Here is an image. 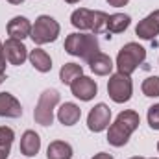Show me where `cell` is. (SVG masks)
Wrapping results in <instances>:
<instances>
[{"instance_id":"34","label":"cell","mask_w":159,"mask_h":159,"mask_svg":"<svg viewBox=\"0 0 159 159\" xmlns=\"http://www.w3.org/2000/svg\"><path fill=\"white\" fill-rule=\"evenodd\" d=\"M152 159H156V157H152Z\"/></svg>"},{"instance_id":"16","label":"cell","mask_w":159,"mask_h":159,"mask_svg":"<svg viewBox=\"0 0 159 159\" xmlns=\"http://www.w3.org/2000/svg\"><path fill=\"white\" fill-rule=\"evenodd\" d=\"M28 59L34 65V69L39 70V72H50L52 70V59H50V56L43 48H34L28 54Z\"/></svg>"},{"instance_id":"22","label":"cell","mask_w":159,"mask_h":159,"mask_svg":"<svg viewBox=\"0 0 159 159\" xmlns=\"http://www.w3.org/2000/svg\"><path fill=\"white\" fill-rule=\"evenodd\" d=\"M141 89H143L144 96H150V98L159 96V76H150V78H146L143 81Z\"/></svg>"},{"instance_id":"6","label":"cell","mask_w":159,"mask_h":159,"mask_svg":"<svg viewBox=\"0 0 159 159\" xmlns=\"http://www.w3.org/2000/svg\"><path fill=\"white\" fill-rule=\"evenodd\" d=\"M107 94L113 102L117 104H124L131 98L133 94V83H131V78L126 76V74H111V78L107 81Z\"/></svg>"},{"instance_id":"23","label":"cell","mask_w":159,"mask_h":159,"mask_svg":"<svg viewBox=\"0 0 159 159\" xmlns=\"http://www.w3.org/2000/svg\"><path fill=\"white\" fill-rule=\"evenodd\" d=\"M13 139H15V131L11 128H7V126H0V146L11 150Z\"/></svg>"},{"instance_id":"11","label":"cell","mask_w":159,"mask_h":159,"mask_svg":"<svg viewBox=\"0 0 159 159\" xmlns=\"http://www.w3.org/2000/svg\"><path fill=\"white\" fill-rule=\"evenodd\" d=\"M22 115L20 102L11 93H0V117L6 119H19Z\"/></svg>"},{"instance_id":"9","label":"cell","mask_w":159,"mask_h":159,"mask_svg":"<svg viewBox=\"0 0 159 159\" xmlns=\"http://www.w3.org/2000/svg\"><path fill=\"white\" fill-rule=\"evenodd\" d=\"M4 54H6V59L15 67H20L28 59V48L24 46V43L11 37L4 43Z\"/></svg>"},{"instance_id":"5","label":"cell","mask_w":159,"mask_h":159,"mask_svg":"<svg viewBox=\"0 0 159 159\" xmlns=\"http://www.w3.org/2000/svg\"><path fill=\"white\" fill-rule=\"evenodd\" d=\"M59 93L56 89H46L43 91L37 100V106H35V111H34V119L37 124L41 126H52L54 122V109L56 106L59 104Z\"/></svg>"},{"instance_id":"3","label":"cell","mask_w":159,"mask_h":159,"mask_svg":"<svg viewBox=\"0 0 159 159\" xmlns=\"http://www.w3.org/2000/svg\"><path fill=\"white\" fill-rule=\"evenodd\" d=\"M144 59H146V50L139 43H128V44H124L119 50L117 69H119L120 74L131 76Z\"/></svg>"},{"instance_id":"17","label":"cell","mask_w":159,"mask_h":159,"mask_svg":"<svg viewBox=\"0 0 159 159\" xmlns=\"http://www.w3.org/2000/svg\"><path fill=\"white\" fill-rule=\"evenodd\" d=\"M46 159H72V146L65 141H52L46 148Z\"/></svg>"},{"instance_id":"27","label":"cell","mask_w":159,"mask_h":159,"mask_svg":"<svg viewBox=\"0 0 159 159\" xmlns=\"http://www.w3.org/2000/svg\"><path fill=\"white\" fill-rule=\"evenodd\" d=\"M93 159H113V156L111 154H106V152H100V154L93 156Z\"/></svg>"},{"instance_id":"13","label":"cell","mask_w":159,"mask_h":159,"mask_svg":"<svg viewBox=\"0 0 159 159\" xmlns=\"http://www.w3.org/2000/svg\"><path fill=\"white\" fill-rule=\"evenodd\" d=\"M41 150V137L34 129H26L20 137V154L26 157H35Z\"/></svg>"},{"instance_id":"33","label":"cell","mask_w":159,"mask_h":159,"mask_svg":"<svg viewBox=\"0 0 159 159\" xmlns=\"http://www.w3.org/2000/svg\"><path fill=\"white\" fill-rule=\"evenodd\" d=\"M157 152H159V143H157Z\"/></svg>"},{"instance_id":"18","label":"cell","mask_w":159,"mask_h":159,"mask_svg":"<svg viewBox=\"0 0 159 159\" xmlns=\"http://www.w3.org/2000/svg\"><path fill=\"white\" fill-rule=\"evenodd\" d=\"M70 24L78 30H91L93 28V9L80 7L70 15Z\"/></svg>"},{"instance_id":"21","label":"cell","mask_w":159,"mask_h":159,"mask_svg":"<svg viewBox=\"0 0 159 159\" xmlns=\"http://www.w3.org/2000/svg\"><path fill=\"white\" fill-rule=\"evenodd\" d=\"M107 22H109V15L104 11H93V28L91 32L94 35L107 32Z\"/></svg>"},{"instance_id":"20","label":"cell","mask_w":159,"mask_h":159,"mask_svg":"<svg viewBox=\"0 0 159 159\" xmlns=\"http://www.w3.org/2000/svg\"><path fill=\"white\" fill-rule=\"evenodd\" d=\"M80 76H83V69H81V65H78V63H65L61 67V70H59V80L65 85H70Z\"/></svg>"},{"instance_id":"10","label":"cell","mask_w":159,"mask_h":159,"mask_svg":"<svg viewBox=\"0 0 159 159\" xmlns=\"http://www.w3.org/2000/svg\"><path fill=\"white\" fill-rule=\"evenodd\" d=\"M135 34L141 37V39H154L159 35V9L152 11L150 15H146L137 26H135Z\"/></svg>"},{"instance_id":"4","label":"cell","mask_w":159,"mask_h":159,"mask_svg":"<svg viewBox=\"0 0 159 159\" xmlns=\"http://www.w3.org/2000/svg\"><path fill=\"white\" fill-rule=\"evenodd\" d=\"M59 32H61V26H59V22L54 17L41 15V17L35 19V24H32L30 37H32V41L35 44L41 46V44H46V43H54L57 39Z\"/></svg>"},{"instance_id":"28","label":"cell","mask_w":159,"mask_h":159,"mask_svg":"<svg viewBox=\"0 0 159 159\" xmlns=\"http://www.w3.org/2000/svg\"><path fill=\"white\" fill-rule=\"evenodd\" d=\"M7 156H9V150L0 146V159H7Z\"/></svg>"},{"instance_id":"1","label":"cell","mask_w":159,"mask_h":159,"mask_svg":"<svg viewBox=\"0 0 159 159\" xmlns=\"http://www.w3.org/2000/svg\"><path fill=\"white\" fill-rule=\"evenodd\" d=\"M139 124H141V117L137 111L126 109V111L119 113V117L115 119V122L107 129V143L115 148L124 146L129 141L131 133L139 128Z\"/></svg>"},{"instance_id":"12","label":"cell","mask_w":159,"mask_h":159,"mask_svg":"<svg viewBox=\"0 0 159 159\" xmlns=\"http://www.w3.org/2000/svg\"><path fill=\"white\" fill-rule=\"evenodd\" d=\"M30 34H32V22L26 19V17H13L9 22H7V35L11 37V39H26V37H30Z\"/></svg>"},{"instance_id":"32","label":"cell","mask_w":159,"mask_h":159,"mask_svg":"<svg viewBox=\"0 0 159 159\" xmlns=\"http://www.w3.org/2000/svg\"><path fill=\"white\" fill-rule=\"evenodd\" d=\"M129 159H144V157H139V156H135V157H129Z\"/></svg>"},{"instance_id":"30","label":"cell","mask_w":159,"mask_h":159,"mask_svg":"<svg viewBox=\"0 0 159 159\" xmlns=\"http://www.w3.org/2000/svg\"><path fill=\"white\" fill-rule=\"evenodd\" d=\"M65 2H67V4H78L80 0H65Z\"/></svg>"},{"instance_id":"31","label":"cell","mask_w":159,"mask_h":159,"mask_svg":"<svg viewBox=\"0 0 159 159\" xmlns=\"http://www.w3.org/2000/svg\"><path fill=\"white\" fill-rule=\"evenodd\" d=\"M4 80H6V74H4V72H0V83H2Z\"/></svg>"},{"instance_id":"7","label":"cell","mask_w":159,"mask_h":159,"mask_svg":"<svg viewBox=\"0 0 159 159\" xmlns=\"http://www.w3.org/2000/svg\"><path fill=\"white\" fill-rule=\"evenodd\" d=\"M111 124V109L106 104H96L87 115V128L94 133L107 129Z\"/></svg>"},{"instance_id":"26","label":"cell","mask_w":159,"mask_h":159,"mask_svg":"<svg viewBox=\"0 0 159 159\" xmlns=\"http://www.w3.org/2000/svg\"><path fill=\"white\" fill-rule=\"evenodd\" d=\"M129 0H107V4L109 6H113V7H122V6H126Z\"/></svg>"},{"instance_id":"19","label":"cell","mask_w":159,"mask_h":159,"mask_svg":"<svg viewBox=\"0 0 159 159\" xmlns=\"http://www.w3.org/2000/svg\"><path fill=\"white\" fill-rule=\"evenodd\" d=\"M129 22H131L129 15H124V13H113V15H109L107 34H122L124 30H128Z\"/></svg>"},{"instance_id":"2","label":"cell","mask_w":159,"mask_h":159,"mask_svg":"<svg viewBox=\"0 0 159 159\" xmlns=\"http://www.w3.org/2000/svg\"><path fill=\"white\" fill-rule=\"evenodd\" d=\"M65 52L89 63L100 52V44L94 34H70L65 39Z\"/></svg>"},{"instance_id":"24","label":"cell","mask_w":159,"mask_h":159,"mask_svg":"<svg viewBox=\"0 0 159 159\" xmlns=\"http://www.w3.org/2000/svg\"><path fill=\"white\" fill-rule=\"evenodd\" d=\"M148 124L152 129H159V104H154L152 107H148Z\"/></svg>"},{"instance_id":"8","label":"cell","mask_w":159,"mask_h":159,"mask_svg":"<svg viewBox=\"0 0 159 159\" xmlns=\"http://www.w3.org/2000/svg\"><path fill=\"white\" fill-rule=\"evenodd\" d=\"M70 91H72V94L76 98H80L81 102H89V100H93L96 96L98 85H96L94 80L89 78V76H80V78H76L70 83Z\"/></svg>"},{"instance_id":"15","label":"cell","mask_w":159,"mask_h":159,"mask_svg":"<svg viewBox=\"0 0 159 159\" xmlns=\"http://www.w3.org/2000/svg\"><path fill=\"white\" fill-rule=\"evenodd\" d=\"M89 67H91V70L96 74V76H107V74H111V70H113V61H111V57L107 56V54H102V52H98L91 61H89Z\"/></svg>"},{"instance_id":"25","label":"cell","mask_w":159,"mask_h":159,"mask_svg":"<svg viewBox=\"0 0 159 159\" xmlns=\"http://www.w3.org/2000/svg\"><path fill=\"white\" fill-rule=\"evenodd\" d=\"M6 54H4V43L0 41V72H4L6 70Z\"/></svg>"},{"instance_id":"14","label":"cell","mask_w":159,"mask_h":159,"mask_svg":"<svg viewBox=\"0 0 159 159\" xmlns=\"http://www.w3.org/2000/svg\"><path fill=\"white\" fill-rule=\"evenodd\" d=\"M80 117H81V109L74 102H65L57 109V119L63 126H74L80 120Z\"/></svg>"},{"instance_id":"29","label":"cell","mask_w":159,"mask_h":159,"mask_svg":"<svg viewBox=\"0 0 159 159\" xmlns=\"http://www.w3.org/2000/svg\"><path fill=\"white\" fill-rule=\"evenodd\" d=\"M7 2H9V4H13V6H19V4H22L24 0H7Z\"/></svg>"}]
</instances>
